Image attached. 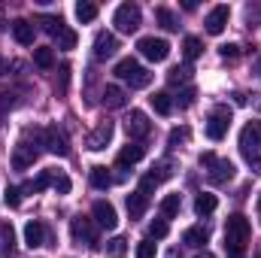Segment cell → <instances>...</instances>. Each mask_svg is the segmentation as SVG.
Wrapping results in <instances>:
<instances>
[{"mask_svg":"<svg viewBox=\"0 0 261 258\" xmlns=\"http://www.w3.org/2000/svg\"><path fill=\"white\" fill-rule=\"evenodd\" d=\"M49 176H52V189H55L58 194H67V192H70V176H67V173L49 170Z\"/></svg>","mask_w":261,"mask_h":258,"instance_id":"35","label":"cell"},{"mask_svg":"<svg viewBox=\"0 0 261 258\" xmlns=\"http://www.w3.org/2000/svg\"><path fill=\"white\" fill-rule=\"evenodd\" d=\"M137 258H155V243L152 240H140L137 243Z\"/></svg>","mask_w":261,"mask_h":258,"instance_id":"41","label":"cell"},{"mask_svg":"<svg viewBox=\"0 0 261 258\" xmlns=\"http://www.w3.org/2000/svg\"><path fill=\"white\" fill-rule=\"evenodd\" d=\"M170 234V225L164 222V219H155V222H149V240H164Z\"/></svg>","mask_w":261,"mask_h":258,"instance_id":"34","label":"cell"},{"mask_svg":"<svg viewBox=\"0 0 261 258\" xmlns=\"http://www.w3.org/2000/svg\"><path fill=\"white\" fill-rule=\"evenodd\" d=\"M70 234L73 240L82 246V243H94V222L88 216H73L70 219Z\"/></svg>","mask_w":261,"mask_h":258,"instance_id":"11","label":"cell"},{"mask_svg":"<svg viewBox=\"0 0 261 258\" xmlns=\"http://www.w3.org/2000/svg\"><path fill=\"white\" fill-rule=\"evenodd\" d=\"M113 134H116V125L107 119V122H97L94 125V131L85 137V146L91 149V152H103L110 143H113Z\"/></svg>","mask_w":261,"mask_h":258,"instance_id":"7","label":"cell"},{"mask_svg":"<svg viewBox=\"0 0 261 258\" xmlns=\"http://www.w3.org/2000/svg\"><path fill=\"white\" fill-rule=\"evenodd\" d=\"M107 252H110L113 258H122L125 252H128V240H125V237H113V240L107 243Z\"/></svg>","mask_w":261,"mask_h":258,"instance_id":"37","label":"cell"},{"mask_svg":"<svg viewBox=\"0 0 261 258\" xmlns=\"http://www.w3.org/2000/svg\"><path fill=\"white\" fill-rule=\"evenodd\" d=\"M34 64L40 67V70H52V67H55L52 49H34Z\"/></svg>","mask_w":261,"mask_h":258,"instance_id":"32","label":"cell"},{"mask_svg":"<svg viewBox=\"0 0 261 258\" xmlns=\"http://www.w3.org/2000/svg\"><path fill=\"white\" fill-rule=\"evenodd\" d=\"M179 207H182V197H179V194H167V197L161 200V213H164L167 219H173V216L179 213Z\"/></svg>","mask_w":261,"mask_h":258,"instance_id":"31","label":"cell"},{"mask_svg":"<svg viewBox=\"0 0 261 258\" xmlns=\"http://www.w3.org/2000/svg\"><path fill=\"white\" fill-rule=\"evenodd\" d=\"M140 21H143V15H140V6L137 3H122L116 9V15H113V24H116L119 34H134L140 28Z\"/></svg>","mask_w":261,"mask_h":258,"instance_id":"4","label":"cell"},{"mask_svg":"<svg viewBox=\"0 0 261 258\" xmlns=\"http://www.w3.org/2000/svg\"><path fill=\"white\" fill-rule=\"evenodd\" d=\"M113 183H116V179H113V173H110L107 167H91V186H94V189L103 192V189H110Z\"/></svg>","mask_w":261,"mask_h":258,"instance_id":"24","label":"cell"},{"mask_svg":"<svg viewBox=\"0 0 261 258\" xmlns=\"http://www.w3.org/2000/svg\"><path fill=\"white\" fill-rule=\"evenodd\" d=\"M43 146H46L52 155H61V158H64V155H70V143H67L64 131H58L55 125L43 131Z\"/></svg>","mask_w":261,"mask_h":258,"instance_id":"13","label":"cell"},{"mask_svg":"<svg viewBox=\"0 0 261 258\" xmlns=\"http://www.w3.org/2000/svg\"><path fill=\"white\" fill-rule=\"evenodd\" d=\"M149 176L161 186L164 179H170V176H173V161H167V158H164V161H158V164L152 167V173H149Z\"/></svg>","mask_w":261,"mask_h":258,"instance_id":"28","label":"cell"},{"mask_svg":"<svg viewBox=\"0 0 261 258\" xmlns=\"http://www.w3.org/2000/svg\"><path fill=\"white\" fill-rule=\"evenodd\" d=\"M240 149H243V155H258V149H261V122H249L246 128L240 131Z\"/></svg>","mask_w":261,"mask_h":258,"instance_id":"12","label":"cell"},{"mask_svg":"<svg viewBox=\"0 0 261 258\" xmlns=\"http://www.w3.org/2000/svg\"><path fill=\"white\" fill-rule=\"evenodd\" d=\"M24 243H28L31 249H40V246L46 243V225L37 222V219L28 222V225H24Z\"/></svg>","mask_w":261,"mask_h":258,"instance_id":"16","label":"cell"},{"mask_svg":"<svg viewBox=\"0 0 261 258\" xmlns=\"http://www.w3.org/2000/svg\"><path fill=\"white\" fill-rule=\"evenodd\" d=\"M149 100H152L155 113H161V116H170V113H173V100H170V94H167V91H155Z\"/></svg>","mask_w":261,"mask_h":258,"instance_id":"23","label":"cell"},{"mask_svg":"<svg viewBox=\"0 0 261 258\" xmlns=\"http://www.w3.org/2000/svg\"><path fill=\"white\" fill-rule=\"evenodd\" d=\"M195 258H216V255H213V252H210V249H203V252H197Z\"/></svg>","mask_w":261,"mask_h":258,"instance_id":"46","label":"cell"},{"mask_svg":"<svg viewBox=\"0 0 261 258\" xmlns=\"http://www.w3.org/2000/svg\"><path fill=\"white\" fill-rule=\"evenodd\" d=\"M246 161H249V167H252L255 173H261V155H246Z\"/></svg>","mask_w":261,"mask_h":258,"instance_id":"45","label":"cell"},{"mask_svg":"<svg viewBox=\"0 0 261 258\" xmlns=\"http://www.w3.org/2000/svg\"><path fill=\"white\" fill-rule=\"evenodd\" d=\"M182 55H186V61H197V58L203 55V43H200L197 37H186V43H182Z\"/></svg>","mask_w":261,"mask_h":258,"instance_id":"27","label":"cell"},{"mask_svg":"<svg viewBox=\"0 0 261 258\" xmlns=\"http://www.w3.org/2000/svg\"><path fill=\"white\" fill-rule=\"evenodd\" d=\"M167 258H176V252H170V255H167Z\"/></svg>","mask_w":261,"mask_h":258,"instance_id":"49","label":"cell"},{"mask_svg":"<svg viewBox=\"0 0 261 258\" xmlns=\"http://www.w3.org/2000/svg\"><path fill=\"white\" fill-rule=\"evenodd\" d=\"M206 240H210V228H203V225H195V228H189V231L182 234V243L192 246V249H200Z\"/></svg>","mask_w":261,"mask_h":258,"instance_id":"19","label":"cell"},{"mask_svg":"<svg viewBox=\"0 0 261 258\" xmlns=\"http://www.w3.org/2000/svg\"><path fill=\"white\" fill-rule=\"evenodd\" d=\"M6 67H9V64H6V61H3V55H0V76L6 73Z\"/></svg>","mask_w":261,"mask_h":258,"instance_id":"47","label":"cell"},{"mask_svg":"<svg viewBox=\"0 0 261 258\" xmlns=\"http://www.w3.org/2000/svg\"><path fill=\"white\" fill-rule=\"evenodd\" d=\"M173 104H176L179 110H189V107L195 104V88H192V85H186V88L176 94V100H173Z\"/></svg>","mask_w":261,"mask_h":258,"instance_id":"38","label":"cell"},{"mask_svg":"<svg viewBox=\"0 0 261 258\" xmlns=\"http://www.w3.org/2000/svg\"><path fill=\"white\" fill-rule=\"evenodd\" d=\"M219 55L222 58H237L240 55V46L237 43H225V46H219Z\"/></svg>","mask_w":261,"mask_h":258,"instance_id":"43","label":"cell"},{"mask_svg":"<svg viewBox=\"0 0 261 258\" xmlns=\"http://www.w3.org/2000/svg\"><path fill=\"white\" fill-rule=\"evenodd\" d=\"M146 207H149V197H146L143 192H130L128 194V213H130V219H143Z\"/></svg>","mask_w":261,"mask_h":258,"instance_id":"21","label":"cell"},{"mask_svg":"<svg viewBox=\"0 0 261 258\" xmlns=\"http://www.w3.org/2000/svg\"><path fill=\"white\" fill-rule=\"evenodd\" d=\"M40 24H43V31H46V34H52V37L64 28V21H61V18H55V15H43V18H40Z\"/></svg>","mask_w":261,"mask_h":258,"instance_id":"39","label":"cell"},{"mask_svg":"<svg viewBox=\"0 0 261 258\" xmlns=\"http://www.w3.org/2000/svg\"><path fill=\"white\" fill-rule=\"evenodd\" d=\"M155 18L161 21V28H164V31H176V28H179L176 15H173V12H170L167 6H158V9H155Z\"/></svg>","mask_w":261,"mask_h":258,"instance_id":"30","label":"cell"},{"mask_svg":"<svg viewBox=\"0 0 261 258\" xmlns=\"http://www.w3.org/2000/svg\"><path fill=\"white\" fill-rule=\"evenodd\" d=\"M258 258H261V255H258Z\"/></svg>","mask_w":261,"mask_h":258,"instance_id":"50","label":"cell"},{"mask_svg":"<svg viewBox=\"0 0 261 258\" xmlns=\"http://www.w3.org/2000/svg\"><path fill=\"white\" fill-rule=\"evenodd\" d=\"M228 128H231V110L228 107H216L210 113V119H206V137L210 140H222L228 134Z\"/></svg>","mask_w":261,"mask_h":258,"instance_id":"6","label":"cell"},{"mask_svg":"<svg viewBox=\"0 0 261 258\" xmlns=\"http://www.w3.org/2000/svg\"><path fill=\"white\" fill-rule=\"evenodd\" d=\"M116 52H119V40H116V34L100 31V34L94 37V58H97V61H107V58H113Z\"/></svg>","mask_w":261,"mask_h":258,"instance_id":"15","label":"cell"},{"mask_svg":"<svg viewBox=\"0 0 261 258\" xmlns=\"http://www.w3.org/2000/svg\"><path fill=\"white\" fill-rule=\"evenodd\" d=\"M249 234H252L249 219L240 216V213H234V216L225 222V249H228V255L231 258L243 255V249H246V243H249Z\"/></svg>","mask_w":261,"mask_h":258,"instance_id":"1","label":"cell"},{"mask_svg":"<svg viewBox=\"0 0 261 258\" xmlns=\"http://www.w3.org/2000/svg\"><path fill=\"white\" fill-rule=\"evenodd\" d=\"M143 155H146V146H143V143H128V146L119 152V164H122V167H128V164H137Z\"/></svg>","mask_w":261,"mask_h":258,"instance_id":"20","label":"cell"},{"mask_svg":"<svg viewBox=\"0 0 261 258\" xmlns=\"http://www.w3.org/2000/svg\"><path fill=\"white\" fill-rule=\"evenodd\" d=\"M189 137H192L189 128H173L170 137H167V143H170V146H179V143H189Z\"/></svg>","mask_w":261,"mask_h":258,"instance_id":"40","label":"cell"},{"mask_svg":"<svg viewBox=\"0 0 261 258\" xmlns=\"http://www.w3.org/2000/svg\"><path fill=\"white\" fill-rule=\"evenodd\" d=\"M76 40H79V37H76V31H73V28H67V24L55 34V43H58V49H64V52L76 49Z\"/></svg>","mask_w":261,"mask_h":258,"instance_id":"25","label":"cell"},{"mask_svg":"<svg viewBox=\"0 0 261 258\" xmlns=\"http://www.w3.org/2000/svg\"><path fill=\"white\" fill-rule=\"evenodd\" d=\"M125 131H128L130 140H143V137H149V131H152V122H149V116L143 113V110H130L128 116H125Z\"/></svg>","mask_w":261,"mask_h":258,"instance_id":"8","label":"cell"},{"mask_svg":"<svg viewBox=\"0 0 261 258\" xmlns=\"http://www.w3.org/2000/svg\"><path fill=\"white\" fill-rule=\"evenodd\" d=\"M228 18H231V9H228L225 3H219V6H213V9H210V15L203 18V24H206V34H213V37H219V34L225 31V24H228Z\"/></svg>","mask_w":261,"mask_h":258,"instance_id":"14","label":"cell"},{"mask_svg":"<svg viewBox=\"0 0 261 258\" xmlns=\"http://www.w3.org/2000/svg\"><path fill=\"white\" fill-rule=\"evenodd\" d=\"M67 82H70V67L61 64V70H58V91H61V94L67 91Z\"/></svg>","mask_w":261,"mask_h":258,"instance_id":"44","label":"cell"},{"mask_svg":"<svg viewBox=\"0 0 261 258\" xmlns=\"http://www.w3.org/2000/svg\"><path fill=\"white\" fill-rule=\"evenodd\" d=\"M189 76H192V67L182 64V67H173L170 73H167V79H170V85H179V82H189Z\"/></svg>","mask_w":261,"mask_h":258,"instance_id":"36","label":"cell"},{"mask_svg":"<svg viewBox=\"0 0 261 258\" xmlns=\"http://www.w3.org/2000/svg\"><path fill=\"white\" fill-rule=\"evenodd\" d=\"M216 207H219V197H216V194L200 192V194L195 197V213H197V216H210Z\"/></svg>","mask_w":261,"mask_h":258,"instance_id":"22","label":"cell"},{"mask_svg":"<svg viewBox=\"0 0 261 258\" xmlns=\"http://www.w3.org/2000/svg\"><path fill=\"white\" fill-rule=\"evenodd\" d=\"M255 73H258V76H261V58H258V61H255Z\"/></svg>","mask_w":261,"mask_h":258,"instance_id":"48","label":"cell"},{"mask_svg":"<svg viewBox=\"0 0 261 258\" xmlns=\"http://www.w3.org/2000/svg\"><path fill=\"white\" fill-rule=\"evenodd\" d=\"M12 37L18 46H34V24L24 21V18H15L12 21Z\"/></svg>","mask_w":261,"mask_h":258,"instance_id":"18","label":"cell"},{"mask_svg":"<svg viewBox=\"0 0 261 258\" xmlns=\"http://www.w3.org/2000/svg\"><path fill=\"white\" fill-rule=\"evenodd\" d=\"M137 49H140V55L143 58H149V61H167V55H170V43L167 40H161V37H143L140 43H137Z\"/></svg>","mask_w":261,"mask_h":258,"instance_id":"5","label":"cell"},{"mask_svg":"<svg viewBox=\"0 0 261 258\" xmlns=\"http://www.w3.org/2000/svg\"><path fill=\"white\" fill-rule=\"evenodd\" d=\"M128 104V91L125 88H119V85H107L103 88V107L107 110H122Z\"/></svg>","mask_w":261,"mask_h":258,"instance_id":"17","label":"cell"},{"mask_svg":"<svg viewBox=\"0 0 261 258\" xmlns=\"http://www.w3.org/2000/svg\"><path fill=\"white\" fill-rule=\"evenodd\" d=\"M91 216H94V222H97L100 228H107V231H113V228L119 225L116 207H113L110 200H94V207H91Z\"/></svg>","mask_w":261,"mask_h":258,"instance_id":"10","label":"cell"},{"mask_svg":"<svg viewBox=\"0 0 261 258\" xmlns=\"http://www.w3.org/2000/svg\"><path fill=\"white\" fill-rule=\"evenodd\" d=\"M46 186H52V176H49V170H43V173H40V176H37V179H31V183H28V186H24V189H21V194H24V192L37 194V192H43V189H46Z\"/></svg>","mask_w":261,"mask_h":258,"instance_id":"33","label":"cell"},{"mask_svg":"<svg viewBox=\"0 0 261 258\" xmlns=\"http://www.w3.org/2000/svg\"><path fill=\"white\" fill-rule=\"evenodd\" d=\"M3 197H6V207H12V210H15V207L21 203V189H12V186H9Z\"/></svg>","mask_w":261,"mask_h":258,"instance_id":"42","label":"cell"},{"mask_svg":"<svg viewBox=\"0 0 261 258\" xmlns=\"http://www.w3.org/2000/svg\"><path fill=\"white\" fill-rule=\"evenodd\" d=\"M37 155H40V149H37V143H31L28 137L15 146V152H12V167L15 170H28L34 161H37Z\"/></svg>","mask_w":261,"mask_h":258,"instance_id":"9","label":"cell"},{"mask_svg":"<svg viewBox=\"0 0 261 258\" xmlns=\"http://www.w3.org/2000/svg\"><path fill=\"white\" fill-rule=\"evenodd\" d=\"M12 249H15V231L12 225H0V252L12 255Z\"/></svg>","mask_w":261,"mask_h":258,"instance_id":"26","label":"cell"},{"mask_svg":"<svg viewBox=\"0 0 261 258\" xmlns=\"http://www.w3.org/2000/svg\"><path fill=\"white\" fill-rule=\"evenodd\" d=\"M76 18H79V21H94V18H97V6H94L91 0H79V3H76Z\"/></svg>","mask_w":261,"mask_h":258,"instance_id":"29","label":"cell"},{"mask_svg":"<svg viewBox=\"0 0 261 258\" xmlns=\"http://www.w3.org/2000/svg\"><path fill=\"white\" fill-rule=\"evenodd\" d=\"M116 76H119L122 82H128L130 88H146V85H152V73H149L146 67H140L134 58H122V61L116 64Z\"/></svg>","mask_w":261,"mask_h":258,"instance_id":"2","label":"cell"},{"mask_svg":"<svg viewBox=\"0 0 261 258\" xmlns=\"http://www.w3.org/2000/svg\"><path fill=\"white\" fill-rule=\"evenodd\" d=\"M200 167H206V179L213 186H222V183H228L234 176V164L228 158H216L213 152H203L200 155Z\"/></svg>","mask_w":261,"mask_h":258,"instance_id":"3","label":"cell"}]
</instances>
